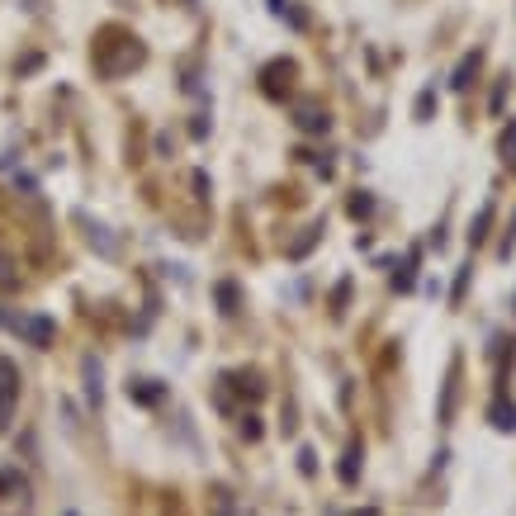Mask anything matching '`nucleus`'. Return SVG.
Segmentation results:
<instances>
[{
	"instance_id": "f257e3e1",
	"label": "nucleus",
	"mask_w": 516,
	"mask_h": 516,
	"mask_svg": "<svg viewBox=\"0 0 516 516\" xmlns=\"http://www.w3.org/2000/svg\"><path fill=\"white\" fill-rule=\"evenodd\" d=\"M5 327H10V332H19V337L29 341V346H53V337H57L53 318H34V313H19V318H5Z\"/></svg>"
},
{
	"instance_id": "f03ea898",
	"label": "nucleus",
	"mask_w": 516,
	"mask_h": 516,
	"mask_svg": "<svg viewBox=\"0 0 516 516\" xmlns=\"http://www.w3.org/2000/svg\"><path fill=\"white\" fill-rule=\"evenodd\" d=\"M19 403V365L10 356H0V427H10Z\"/></svg>"
},
{
	"instance_id": "7ed1b4c3",
	"label": "nucleus",
	"mask_w": 516,
	"mask_h": 516,
	"mask_svg": "<svg viewBox=\"0 0 516 516\" xmlns=\"http://www.w3.org/2000/svg\"><path fill=\"white\" fill-rule=\"evenodd\" d=\"M360 464H365V445L360 441H351L346 445V455H341V483H346V488H356V479H360Z\"/></svg>"
},
{
	"instance_id": "20e7f679",
	"label": "nucleus",
	"mask_w": 516,
	"mask_h": 516,
	"mask_svg": "<svg viewBox=\"0 0 516 516\" xmlns=\"http://www.w3.org/2000/svg\"><path fill=\"white\" fill-rule=\"evenodd\" d=\"M488 422L498 431H516V403H507V398H493L488 403Z\"/></svg>"
},
{
	"instance_id": "39448f33",
	"label": "nucleus",
	"mask_w": 516,
	"mask_h": 516,
	"mask_svg": "<svg viewBox=\"0 0 516 516\" xmlns=\"http://www.w3.org/2000/svg\"><path fill=\"white\" fill-rule=\"evenodd\" d=\"M299 128H303V133H327V128H332V119H327V109L303 105L299 109Z\"/></svg>"
},
{
	"instance_id": "423d86ee",
	"label": "nucleus",
	"mask_w": 516,
	"mask_h": 516,
	"mask_svg": "<svg viewBox=\"0 0 516 516\" xmlns=\"http://www.w3.org/2000/svg\"><path fill=\"white\" fill-rule=\"evenodd\" d=\"M479 62H483L479 53H469V57H464V62H460V72H455V90H469V76L479 72Z\"/></svg>"
},
{
	"instance_id": "0eeeda50",
	"label": "nucleus",
	"mask_w": 516,
	"mask_h": 516,
	"mask_svg": "<svg viewBox=\"0 0 516 516\" xmlns=\"http://www.w3.org/2000/svg\"><path fill=\"white\" fill-rule=\"evenodd\" d=\"M270 5H275V15H280V19H289L294 29H303V24H308V19H303L299 10H294V0H270Z\"/></svg>"
},
{
	"instance_id": "6e6552de",
	"label": "nucleus",
	"mask_w": 516,
	"mask_h": 516,
	"mask_svg": "<svg viewBox=\"0 0 516 516\" xmlns=\"http://www.w3.org/2000/svg\"><path fill=\"white\" fill-rule=\"evenodd\" d=\"M488 223H493V204H483L479 218H474V232H469V237H474V247H479L483 237H488Z\"/></svg>"
},
{
	"instance_id": "1a4fd4ad",
	"label": "nucleus",
	"mask_w": 516,
	"mask_h": 516,
	"mask_svg": "<svg viewBox=\"0 0 516 516\" xmlns=\"http://www.w3.org/2000/svg\"><path fill=\"white\" fill-rule=\"evenodd\" d=\"M86 379H90V384H86L90 403H100V393H105V389H100V365H95V360H86Z\"/></svg>"
},
{
	"instance_id": "9d476101",
	"label": "nucleus",
	"mask_w": 516,
	"mask_h": 516,
	"mask_svg": "<svg viewBox=\"0 0 516 516\" xmlns=\"http://www.w3.org/2000/svg\"><path fill=\"white\" fill-rule=\"evenodd\" d=\"M502 161H507V166L516 171V124L507 128V133H502Z\"/></svg>"
},
{
	"instance_id": "9b49d317",
	"label": "nucleus",
	"mask_w": 516,
	"mask_h": 516,
	"mask_svg": "<svg viewBox=\"0 0 516 516\" xmlns=\"http://www.w3.org/2000/svg\"><path fill=\"white\" fill-rule=\"evenodd\" d=\"M128 393H138V398H143V403H157V389H152V379H138V389H133V384H128Z\"/></svg>"
},
{
	"instance_id": "f8f14e48",
	"label": "nucleus",
	"mask_w": 516,
	"mask_h": 516,
	"mask_svg": "<svg viewBox=\"0 0 516 516\" xmlns=\"http://www.w3.org/2000/svg\"><path fill=\"white\" fill-rule=\"evenodd\" d=\"M242 436H247V441H256V436H261V427H256V417H247V422H242Z\"/></svg>"
},
{
	"instance_id": "ddd939ff",
	"label": "nucleus",
	"mask_w": 516,
	"mask_h": 516,
	"mask_svg": "<svg viewBox=\"0 0 516 516\" xmlns=\"http://www.w3.org/2000/svg\"><path fill=\"white\" fill-rule=\"evenodd\" d=\"M351 516H379V512H374V507H360V512H351Z\"/></svg>"
}]
</instances>
